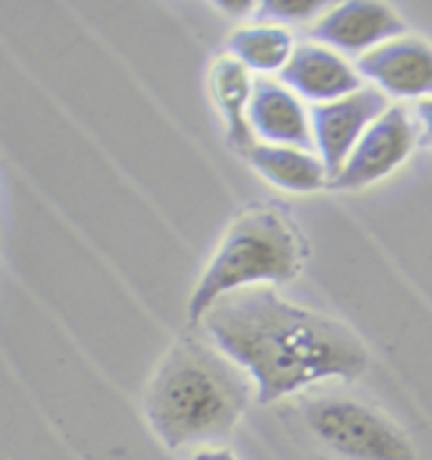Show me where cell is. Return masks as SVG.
<instances>
[{
	"instance_id": "1",
	"label": "cell",
	"mask_w": 432,
	"mask_h": 460,
	"mask_svg": "<svg viewBox=\"0 0 432 460\" xmlns=\"http://www.w3.org/2000/svg\"><path fill=\"white\" fill-rule=\"evenodd\" d=\"M200 329L251 377L258 405L331 379L354 382L369 367V352L354 329L286 301L270 286L223 296Z\"/></svg>"
},
{
	"instance_id": "13",
	"label": "cell",
	"mask_w": 432,
	"mask_h": 460,
	"mask_svg": "<svg viewBox=\"0 0 432 460\" xmlns=\"http://www.w3.org/2000/svg\"><path fill=\"white\" fill-rule=\"evenodd\" d=\"M228 54L241 61L245 68L258 74L284 71L294 56V36L284 26H243L235 28L225 41Z\"/></svg>"
},
{
	"instance_id": "12",
	"label": "cell",
	"mask_w": 432,
	"mask_h": 460,
	"mask_svg": "<svg viewBox=\"0 0 432 460\" xmlns=\"http://www.w3.org/2000/svg\"><path fill=\"white\" fill-rule=\"evenodd\" d=\"M245 160L258 175L269 180L273 188L288 190V192H319L329 188V180H331L322 157L311 155L306 149L258 142L256 147L245 155Z\"/></svg>"
},
{
	"instance_id": "7",
	"label": "cell",
	"mask_w": 432,
	"mask_h": 460,
	"mask_svg": "<svg viewBox=\"0 0 432 460\" xmlns=\"http://www.w3.org/2000/svg\"><path fill=\"white\" fill-rule=\"evenodd\" d=\"M400 13L377 0H347L334 5L309 31L311 41L344 54H369L384 43L407 36Z\"/></svg>"
},
{
	"instance_id": "10",
	"label": "cell",
	"mask_w": 432,
	"mask_h": 460,
	"mask_svg": "<svg viewBox=\"0 0 432 460\" xmlns=\"http://www.w3.org/2000/svg\"><path fill=\"white\" fill-rule=\"evenodd\" d=\"M248 124L253 135L266 139V145L278 147H298L311 152L313 135L311 119L291 89L284 84L258 79L253 82V96L248 104Z\"/></svg>"
},
{
	"instance_id": "15",
	"label": "cell",
	"mask_w": 432,
	"mask_h": 460,
	"mask_svg": "<svg viewBox=\"0 0 432 460\" xmlns=\"http://www.w3.org/2000/svg\"><path fill=\"white\" fill-rule=\"evenodd\" d=\"M419 124V145L432 149V99H422L415 107Z\"/></svg>"
},
{
	"instance_id": "17",
	"label": "cell",
	"mask_w": 432,
	"mask_h": 460,
	"mask_svg": "<svg viewBox=\"0 0 432 460\" xmlns=\"http://www.w3.org/2000/svg\"><path fill=\"white\" fill-rule=\"evenodd\" d=\"M192 460H235V456H233V450H228V447L216 446V447H200V450L192 456Z\"/></svg>"
},
{
	"instance_id": "6",
	"label": "cell",
	"mask_w": 432,
	"mask_h": 460,
	"mask_svg": "<svg viewBox=\"0 0 432 460\" xmlns=\"http://www.w3.org/2000/svg\"><path fill=\"white\" fill-rule=\"evenodd\" d=\"M390 109L387 94L375 86H365L357 94L344 96L329 104H313L309 109L313 147L324 163L329 177L339 175V170L349 160L354 147L365 132ZM331 182V180H329Z\"/></svg>"
},
{
	"instance_id": "3",
	"label": "cell",
	"mask_w": 432,
	"mask_h": 460,
	"mask_svg": "<svg viewBox=\"0 0 432 460\" xmlns=\"http://www.w3.org/2000/svg\"><path fill=\"white\" fill-rule=\"evenodd\" d=\"M309 245L291 213L273 203L248 205L230 220L188 301V324L228 294L256 286L288 284L304 271Z\"/></svg>"
},
{
	"instance_id": "11",
	"label": "cell",
	"mask_w": 432,
	"mask_h": 460,
	"mask_svg": "<svg viewBox=\"0 0 432 460\" xmlns=\"http://www.w3.org/2000/svg\"><path fill=\"white\" fill-rule=\"evenodd\" d=\"M210 94L220 117L225 119V137L233 152L245 157L256 147V135L248 124V104L253 96V82L248 68L233 56L217 58L210 68Z\"/></svg>"
},
{
	"instance_id": "14",
	"label": "cell",
	"mask_w": 432,
	"mask_h": 460,
	"mask_svg": "<svg viewBox=\"0 0 432 460\" xmlns=\"http://www.w3.org/2000/svg\"><path fill=\"white\" fill-rule=\"evenodd\" d=\"M324 0H263L256 3L258 21H276V23H301L313 15H324Z\"/></svg>"
},
{
	"instance_id": "2",
	"label": "cell",
	"mask_w": 432,
	"mask_h": 460,
	"mask_svg": "<svg viewBox=\"0 0 432 460\" xmlns=\"http://www.w3.org/2000/svg\"><path fill=\"white\" fill-rule=\"evenodd\" d=\"M251 394H256L251 377L213 339L185 332L147 382L145 418L167 450L216 447L241 422Z\"/></svg>"
},
{
	"instance_id": "16",
	"label": "cell",
	"mask_w": 432,
	"mask_h": 460,
	"mask_svg": "<svg viewBox=\"0 0 432 460\" xmlns=\"http://www.w3.org/2000/svg\"><path fill=\"white\" fill-rule=\"evenodd\" d=\"M216 8H220V13L225 15H233V18H243V15H248L256 5L251 3V0H217Z\"/></svg>"
},
{
	"instance_id": "4",
	"label": "cell",
	"mask_w": 432,
	"mask_h": 460,
	"mask_svg": "<svg viewBox=\"0 0 432 460\" xmlns=\"http://www.w3.org/2000/svg\"><path fill=\"white\" fill-rule=\"evenodd\" d=\"M304 422L326 450L344 460H418L400 425L351 397H313L304 405Z\"/></svg>"
},
{
	"instance_id": "5",
	"label": "cell",
	"mask_w": 432,
	"mask_h": 460,
	"mask_svg": "<svg viewBox=\"0 0 432 460\" xmlns=\"http://www.w3.org/2000/svg\"><path fill=\"white\" fill-rule=\"evenodd\" d=\"M418 145L419 124L410 117L405 107L394 104L366 129L339 175L331 177L329 190L351 192L375 185L390 177L400 164H405Z\"/></svg>"
},
{
	"instance_id": "8",
	"label": "cell",
	"mask_w": 432,
	"mask_h": 460,
	"mask_svg": "<svg viewBox=\"0 0 432 460\" xmlns=\"http://www.w3.org/2000/svg\"><path fill=\"white\" fill-rule=\"evenodd\" d=\"M357 71L382 94L397 99H432V46L418 36H400L359 56Z\"/></svg>"
},
{
	"instance_id": "9",
	"label": "cell",
	"mask_w": 432,
	"mask_h": 460,
	"mask_svg": "<svg viewBox=\"0 0 432 460\" xmlns=\"http://www.w3.org/2000/svg\"><path fill=\"white\" fill-rule=\"evenodd\" d=\"M278 76L286 89L313 104H329L365 89L357 66H351L344 56L322 43L296 46V51Z\"/></svg>"
}]
</instances>
